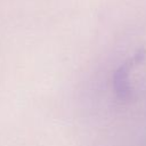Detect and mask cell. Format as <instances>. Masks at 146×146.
Listing matches in <instances>:
<instances>
[{
    "instance_id": "obj_1",
    "label": "cell",
    "mask_w": 146,
    "mask_h": 146,
    "mask_svg": "<svg viewBox=\"0 0 146 146\" xmlns=\"http://www.w3.org/2000/svg\"><path fill=\"white\" fill-rule=\"evenodd\" d=\"M146 51L144 49L137 51L132 57L127 59L123 64H121L116 71L114 72L113 75V88L116 94V96L121 99H128L131 96V88H130V81H129V75L131 68L140 63L145 58Z\"/></svg>"
}]
</instances>
